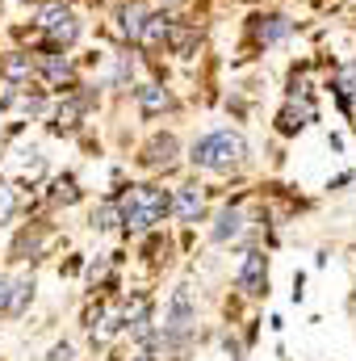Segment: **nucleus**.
Segmentation results:
<instances>
[{
  "mask_svg": "<svg viewBox=\"0 0 356 361\" xmlns=\"http://www.w3.org/2000/svg\"><path fill=\"white\" fill-rule=\"evenodd\" d=\"M168 210H172V197L164 189H155V185H134L122 197V223H126V231H147Z\"/></svg>",
  "mask_w": 356,
  "mask_h": 361,
  "instance_id": "1",
  "label": "nucleus"
},
{
  "mask_svg": "<svg viewBox=\"0 0 356 361\" xmlns=\"http://www.w3.org/2000/svg\"><path fill=\"white\" fill-rule=\"evenodd\" d=\"M243 156H248V143L239 135H231V130H214V135L193 143V164H201V169H218L222 173V169L239 164Z\"/></svg>",
  "mask_w": 356,
  "mask_h": 361,
  "instance_id": "2",
  "label": "nucleus"
},
{
  "mask_svg": "<svg viewBox=\"0 0 356 361\" xmlns=\"http://www.w3.org/2000/svg\"><path fill=\"white\" fill-rule=\"evenodd\" d=\"M193 332V298L189 290L180 286L172 294V307H168V324H164V341H184Z\"/></svg>",
  "mask_w": 356,
  "mask_h": 361,
  "instance_id": "3",
  "label": "nucleus"
},
{
  "mask_svg": "<svg viewBox=\"0 0 356 361\" xmlns=\"http://www.w3.org/2000/svg\"><path fill=\"white\" fill-rule=\"evenodd\" d=\"M38 25L59 42V47H68V42H76V34H80V25H76V17L68 13V8H59V4H51V8H42L38 13Z\"/></svg>",
  "mask_w": 356,
  "mask_h": 361,
  "instance_id": "4",
  "label": "nucleus"
},
{
  "mask_svg": "<svg viewBox=\"0 0 356 361\" xmlns=\"http://www.w3.org/2000/svg\"><path fill=\"white\" fill-rule=\"evenodd\" d=\"M239 286H243L248 294H265V286H268V269H265V257H260V252H248V257H243V269H239Z\"/></svg>",
  "mask_w": 356,
  "mask_h": 361,
  "instance_id": "5",
  "label": "nucleus"
},
{
  "mask_svg": "<svg viewBox=\"0 0 356 361\" xmlns=\"http://www.w3.org/2000/svg\"><path fill=\"white\" fill-rule=\"evenodd\" d=\"M201 206H205V197H201V189H197V185H184V189L177 193V202H172V210H177L184 223H197Z\"/></svg>",
  "mask_w": 356,
  "mask_h": 361,
  "instance_id": "6",
  "label": "nucleus"
},
{
  "mask_svg": "<svg viewBox=\"0 0 356 361\" xmlns=\"http://www.w3.org/2000/svg\"><path fill=\"white\" fill-rule=\"evenodd\" d=\"M168 105H172V97L160 89V85H143V89H139V109H143L147 118H151V114H164Z\"/></svg>",
  "mask_w": 356,
  "mask_h": 361,
  "instance_id": "7",
  "label": "nucleus"
},
{
  "mask_svg": "<svg viewBox=\"0 0 356 361\" xmlns=\"http://www.w3.org/2000/svg\"><path fill=\"white\" fill-rule=\"evenodd\" d=\"M172 156H177V139H172V135H160V139L147 143L143 164H172Z\"/></svg>",
  "mask_w": 356,
  "mask_h": 361,
  "instance_id": "8",
  "label": "nucleus"
},
{
  "mask_svg": "<svg viewBox=\"0 0 356 361\" xmlns=\"http://www.w3.org/2000/svg\"><path fill=\"white\" fill-rule=\"evenodd\" d=\"M306 118H310V109L285 105V109H281V118H276V126H281V135H298V130L306 126Z\"/></svg>",
  "mask_w": 356,
  "mask_h": 361,
  "instance_id": "9",
  "label": "nucleus"
},
{
  "mask_svg": "<svg viewBox=\"0 0 356 361\" xmlns=\"http://www.w3.org/2000/svg\"><path fill=\"white\" fill-rule=\"evenodd\" d=\"M143 17H147V8H143V4H130V8H126V13H122V30H126V34H130V38H134V42H139V38H143V25H147V21H143Z\"/></svg>",
  "mask_w": 356,
  "mask_h": 361,
  "instance_id": "10",
  "label": "nucleus"
},
{
  "mask_svg": "<svg viewBox=\"0 0 356 361\" xmlns=\"http://www.w3.org/2000/svg\"><path fill=\"white\" fill-rule=\"evenodd\" d=\"M42 72L51 76V85H72V68H68V59H59V55H46V59H42Z\"/></svg>",
  "mask_w": 356,
  "mask_h": 361,
  "instance_id": "11",
  "label": "nucleus"
},
{
  "mask_svg": "<svg viewBox=\"0 0 356 361\" xmlns=\"http://www.w3.org/2000/svg\"><path fill=\"white\" fill-rule=\"evenodd\" d=\"M239 223H243V219H239V210H222V214H218V227H214V240L222 244V240L239 235Z\"/></svg>",
  "mask_w": 356,
  "mask_h": 361,
  "instance_id": "12",
  "label": "nucleus"
},
{
  "mask_svg": "<svg viewBox=\"0 0 356 361\" xmlns=\"http://www.w3.org/2000/svg\"><path fill=\"white\" fill-rule=\"evenodd\" d=\"M4 76H8L13 85H21V80L30 76V55H13V59H4Z\"/></svg>",
  "mask_w": 356,
  "mask_h": 361,
  "instance_id": "13",
  "label": "nucleus"
},
{
  "mask_svg": "<svg viewBox=\"0 0 356 361\" xmlns=\"http://www.w3.org/2000/svg\"><path fill=\"white\" fill-rule=\"evenodd\" d=\"M30 298H34V281H30V277H25V281H21V286H17V294H13V298H8V315H21V311H25V302H30Z\"/></svg>",
  "mask_w": 356,
  "mask_h": 361,
  "instance_id": "14",
  "label": "nucleus"
},
{
  "mask_svg": "<svg viewBox=\"0 0 356 361\" xmlns=\"http://www.w3.org/2000/svg\"><path fill=\"white\" fill-rule=\"evenodd\" d=\"M289 34V21L285 17H265V25H260V38L265 42H276V38H285Z\"/></svg>",
  "mask_w": 356,
  "mask_h": 361,
  "instance_id": "15",
  "label": "nucleus"
},
{
  "mask_svg": "<svg viewBox=\"0 0 356 361\" xmlns=\"http://www.w3.org/2000/svg\"><path fill=\"white\" fill-rule=\"evenodd\" d=\"M76 197H80V189H76V180H72V177L59 180V185H55V193H51V202H63V206H72Z\"/></svg>",
  "mask_w": 356,
  "mask_h": 361,
  "instance_id": "16",
  "label": "nucleus"
},
{
  "mask_svg": "<svg viewBox=\"0 0 356 361\" xmlns=\"http://www.w3.org/2000/svg\"><path fill=\"white\" fill-rule=\"evenodd\" d=\"M92 223H96V227H101V231H109V227H113V223H117V210H113V206H101V210H96V219H92Z\"/></svg>",
  "mask_w": 356,
  "mask_h": 361,
  "instance_id": "17",
  "label": "nucleus"
},
{
  "mask_svg": "<svg viewBox=\"0 0 356 361\" xmlns=\"http://www.w3.org/2000/svg\"><path fill=\"white\" fill-rule=\"evenodd\" d=\"M8 214H13V193H8V189H0V223H4Z\"/></svg>",
  "mask_w": 356,
  "mask_h": 361,
  "instance_id": "18",
  "label": "nucleus"
},
{
  "mask_svg": "<svg viewBox=\"0 0 356 361\" xmlns=\"http://www.w3.org/2000/svg\"><path fill=\"white\" fill-rule=\"evenodd\" d=\"M46 361H76L72 357V349H68V345H55V349H51V357Z\"/></svg>",
  "mask_w": 356,
  "mask_h": 361,
  "instance_id": "19",
  "label": "nucleus"
},
{
  "mask_svg": "<svg viewBox=\"0 0 356 361\" xmlns=\"http://www.w3.org/2000/svg\"><path fill=\"white\" fill-rule=\"evenodd\" d=\"M0 311H8V281L0 277Z\"/></svg>",
  "mask_w": 356,
  "mask_h": 361,
  "instance_id": "20",
  "label": "nucleus"
},
{
  "mask_svg": "<svg viewBox=\"0 0 356 361\" xmlns=\"http://www.w3.org/2000/svg\"><path fill=\"white\" fill-rule=\"evenodd\" d=\"M134 361H155V357H151V353H139V357H134Z\"/></svg>",
  "mask_w": 356,
  "mask_h": 361,
  "instance_id": "21",
  "label": "nucleus"
},
{
  "mask_svg": "<svg viewBox=\"0 0 356 361\" xmlns=\"http://www.w3.org/2000/svg\"><path fill=\"white\" fill-rule=\"evenodd\" d=\"M352 72H356V68H352Z\"/></svg>",
  "mask_w": 356,
  "mask_h": 361,
  "instance_id": "22",
  "label": "nucleus"
}]
</instances>
